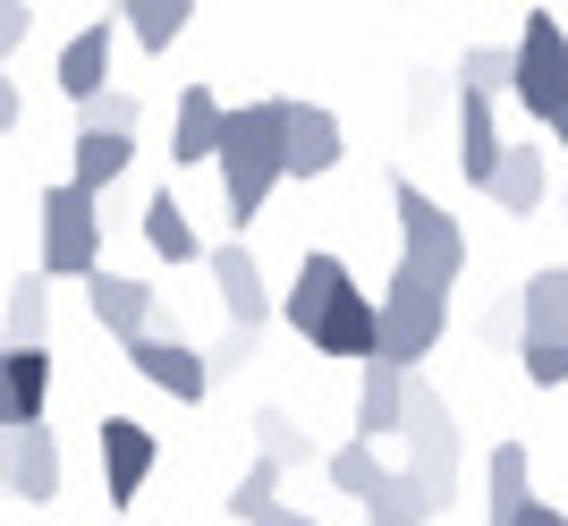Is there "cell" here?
<instances>
[{
	"label": "cell",
	"instance_id": "obj_28",
	"mask_svg": "<svg viewBox=\"0 0 568 526\" xmlns=\"http://www.w3.org/2000/svg\"><path fill=\"white\" fill-rule=\"evenodd\" d=\"M323 467H332V484L348 493V502H365V493L382 484V458H374V442H339V451L323 458Z\"/></svg>",
	"mask_w": 568,
	"mask_h": 526
},
{
	"label": "cell",
	"instance_id": "obj_2",
	"mask_svg": "<svg viewBox=\"0 0 568 526\" xmlns=\"http://www.w3.org/2000/svg\"><path fill=\"white\" fill-rule=\"evenodd\" d=\"M442 332H450V289L416 281V272H390V289L374 297V357L390 365H425L433 348H442Z\"/></svg>",
	"mask_w": 568,
	"mask_h": 526
},
{
	"label": "cell",
	"instance_id": "obj_39",
	"mask_svg": "<svg viewBox=\"0 0 568 526\" xmlns=\"http://www.w3.org/2000/svg\"><path fill=\"white\" fill-rule=\"evenodd\" d=\"M0 502H9V484H0Z\"/></svg>",
	"mask_w": 568,
	"mask_h": 526
},
{
	"label": "cell",
	"instance_id": "obj_25",
	"mask_svg": "<svg viewBox=\"0 0 568 526\" xmlns=\"http://www.w3.org/2000/svg\"><path fill=\"white\" fill-rule=\"evenodd\" d=\"M111 9L128 18V34H136L144 51H170L187 34V18H195V0H111Z\"/></svg>",
	"mask_w": 568,
	"mask_h": 526
},
{
	"label": "cell",
	"instance_id": "obj_4",
	"mask_svg": "<svg viewBox=\"0 0 568 526\" xmlns=\"http://www.w3.org/2000/svg\"><path fill=\"white\" fill-rule=\"evenodd\" d=\"M399 442H407V476L433 493V509H450V493H458V416L433 383H416V365H407V399H399Z\"/></svg>",
	"mask_w": 568,
	"mask_h": 526
},
{
	"label": "cell",
	"instance_id": "obj_10",
	"mask_svg": "<svg viewBox=\"0 0 568 526\" xmlns=\"http://www.w3.org/2000/svg\"><path fill=\"white\" fill-rule=\"evenodd\" d=\"M94 442H102V502L111 509H128L144 493V476H153V458H162V442L136 425V416H102L94 425Z\"/></svg>",
	"mask_w": 568,
	"mask_h": 526
},
{
	"label": "cell",
	"instance_id": "obj_27",
	"mask_svg": "<svg viewBox=\"0 0 568 526\" xmlns=\"http://www.w3.org/2000/svg\"><path fill=\"white\" fill-rule=\"evenodd\" d=\"M255 442H263V458H272V467H281V476H288V467H306V458H314L306 425H297V416H288V407H263V416H255Z\"/></svg>",
	"mask_w": 568,
	"mask_h": 526
},
{
	"label": "cell",
	"instance_id": "obj_34",
	"mask_svg": "<svg viewBox=\"0 0 568 526\" xmlns=\"http://www.w3.org/2000/svg\"><path fill=\"white\" fill-rule=\"evenodd\" d=\"M246 357H255V332H230L221 348H204V365H213V383H221V374H237Z\"/></svg>",
	"mask_w": 568,
	"mask_h": 526
},
{
	"label": "cell",
	"instance_id": "obj_22",
	"mask_svg": "<svg viewBox=\"0 0 568 526\" xmlns=\"http://www.w3.org/2000/svg\"><path fill=\"white\" fill-rule=\"evenodd\" d=\"M500 162V128H493V94H458V170L467 188H484Z\"/></svg>",
	"mask_w": 568,
	"mask_h": 526
},
{
	"label": "cell",
	"instance_id": "obj_13",
	"mask_svg": "<svg viewBox=\"0 0 568 526\" xmlns=\"http://www.w3.org/2000/svg\"><path fill=\"white\" fill-rule=\"evenodd\" d=\"M111 51H119V26H111V18L77 26L69 43H60V94H69V102L102 94V85H111Z\"/></svg>",
	"mask_w": 568,
	"mask_h": 526
},
{
	"label": "cell",
	"instance_id": "obj_29",
	"mask_svg": "<svg viewBox=\"0 0 568 526\" xmlns=\"http://www.w3.org/2000/svg\"><path fill=\"white\" fill-rule=\"evenodd\" d=\"M458 94H509V43H475L458 60Z\"/></svg>",
	"mask_w": 568,
	"mask_h": 526
},
{
	"label": "cell",
	"instance_id": "obj_38",
	"mask_svg": "<svg viewBox=\"0 0 568 526\" xmlns=\"http://www.w3.org/2000/svg\"><path fill=\"white\" fill-rule=\"evenodd\" d=\"M544 128H551V136H560V153H568V102H560V111H551Z\"/></svg>",
	"mask_w": 568,
	"mask_h": 526
},
{
	"label": "cell",
	"instance_id": "obj_30",
	"mask_svg": "<svg viewBox=\"0 0 568 526\" xmlns=\"http://www.w3.org/2000/svg\"><path fill=\"white\" fill-rule=\"evenodd\" d=\"M272 502H281V467H272V458H255V467L237 476V493H230V518H237V526H255Z\"/></svg>",
	"mask_w": 568,
	"mask_h": 526
},
{
	"label": "cell",
	"instance_id": "obj_6",
	"mask_svg": "<svg viewBox=\"0 0 568 526\" xmlns=\"http://www.w3.org/2000/svg\"><path fill=\"white\" fill-rule=\"evenodd\" d=\"M509 102H518L526 120H551L568 102V34H560L551 9H535L526 34L509 43Z\"/></svg>",
	"mask_w": 568,
	"mask_h": 526
},
{
	"label": "cell",
	"instance_id": "obj_3",
	"mask_svg": "<svg viewBox=\"0 0 568 526\" xmlns=\"http://www.w3.org/2000/svg\"><path fill=\"white\" fill-rule=\"evenodd\" d=\"M390 213H399V263L407 272L433 281V289H458V272H467V230H458L450 204L425 195L416 179H399V188H390Z\"/></svg>",
	"mask_w": 568,
	"mask_h": 526
},
{
	"label": "cell",
	"instance_id": "obj_20",
	"mask_svg": "<svg viewBox=\"0 0 568 526\" xmlns=\"http://www.w3.org/2000/svg\"><path fill=\"white\" fill-rule=\"evenodd\" d=\"M356 509H365V526H433V518H442V509H433V493L407 476V467H382V484H374Z\"/></svg>",
	"mask_w": 568,
	"mask_h": 526
},
{
	"label": "cell",
	"instance_id": "obj_12",
	"mask_svg": "<svg viewBox=\"0 0 568 526\" xmlns=\"http://www.w3.org/2000/svg\"><path fill=\"white\" fill-rule=\"evenodd\" d=\"M306 348H314V357H374V297L348 281L332 306L306 323Z\"/></svg>",
	"mask_w": 568,
	"mask_h": 526
},
{
	"label": "cell",
	"instance_id": "obj_17",
	"mask_svg": "<svg viewBox=\"0 0 568 526\" xmlns=\"http://www.w3.org/2000/svg\"><path fill=\"white\" fill-rule=\"evenodd\" d=\"M128 162H136V136H119V128H77V162H69V188L102 195L128 179Z\"/></svg>",
	"mask_w": 568,
	"mask_h": 526
},
{
	"label": "cell",
	"instance_id": "obj_16",
	"mask_svg": "<svg viewBox=\"0 0 568 526\" xmlns=\"http://www.w3.org/2000/svg\"><path fill=\"white\" fill-rule=\"evenodd\" d=\"M399 399H407V365L365 357V383H356V442H382V433H399Z\"/></svg>",
	"mask_w": 568,
	"mask_h": 526
},
{
	"label": "cell",
	"instance_id": "obj_32",
	"mask_svg": "<svg viewBox=\"0 0 568 526\" xmlns=\"http://www.w3.org/2000/svg\"><path fill=\"white\" fill-rule=\"evenodd\" d=\"M518 365L535 391H560L568 383V340H518Z\"/></svg>",
	"mask_w": 568,
	"mask_h": 526
},
{
	"label": "cell",
	"instance_id": "obj_1",
	"mask_svg": "<svg viewBox=\"0 0 568 526\" xmlns=\"http://www.w3.org/2000/svg\"><path fill=\"white\" fill-rule=\"evenodd\" d=\"M281 136H288V102H246V111H221V204H230V221L246 230V221L272 204V188H281Z\"/></svg>",
	"mask_w": 568,
	"mask_h": 526
},
{
	"label": "cell",
	"instance_id": "obj_7",
	"mask_svg": "<svg viewBox=\"0 0 568 526\" xmlns=\"http://www.w3.org/2000/svg\"><path fill=\"white\" fill-rule=\"evenodd\" d=\"M128 348V365H136L153 391H170L179 407L195 399H213V365H204V348H187L179 332H136V340H119Z\"/></svg>",
	"mask_w": 568,
	"mask_h": 526
},
{
	"label": "cell",
	"instance_id": "obj_31",
	"mask_svg": "<svg viewBox=\"0 0 568 526\" xmlns=\"http://www.w3.org/2000/svg\"><path fill=\"white\" fill-rule=\"evenodd\" d=\"M77 128H119V136H136V94H119V85L85 94L77 102Z\"/></svg>",
	"mask_w": 568,
	"mask_h": 526
},
{
	"label": "cell",
	"instance_id": "obj_33",
	"mask_svg": "<svg viewBox=\"0 0 568 526\" xmlns=\"http://www.w3.org/2000/svg\"><path fill=\"white\" fill-rule=\"evenodd\" d=\"M26 34H34V18H26V0H0V60H18Z\"/></svg>",
	"mask_w": 568,
	"mask_h": 526
},
{
	"label": "cell",
	"instance_id": "obj_40",
	"mask_svg": "<svg viewBox=\"0 0 568 526\" xmlns=\"http://www.w3.org/2000/svg\"><path fill=\"white\" fill-rule=\"evenodd\" d=\"M484 526H493V518H484Z\"/></svg>",
	"mask_w": 568,
	"mask_h": 526
},
{
	"label": "cell",
	"instance_id": "obj_14",
	"mask_svg": "<svg viewBox=\"0 0 568 526\" xmlns=\"http://www.w3.org/2000/svg\"><path fill=\"white\" fill-rule=\"evenodd\" d=\"M85 297H94V323L111 340H136V332H153V289L144 281H128V272H85Z\"/></svg>",
	"mask_w": 568,
	"mask_h": 526
},
{
	"label": "cell",
	"instance_id": "obj_23",
	"mask_svg": "<svg viewBox=\"0 0 568 526\" xmlns=\"http://www.w3.org/2000/svg\"><path fill=\"white\" fill-rule=\"evenodd\" d=\"M136 230H144V246H153V255H162V263H204V239H195V221H187V204H179V195H153V204H144V221H136Z\"/></svg>",
	"mask_w": 568,
	"mask_h": 526
},
{
	"label": "cell",
	"instance_id": "obj_24",
	"mask_svg": "<svg viewBox=\"0 0 568 526\" xmlns=\"http://www.w3.org/2000/svg\"><path fill=\"white\" fill-rule=\"evenodd\" d=\"M26 340H51V281L26 272L9 289V314H0V348H26Z\"/></svg>",
	"mask_w": 568,
	"mask_h": 526
},
{
	"label": "cell",
	"instance_id": "obj_15",
	"mask_svg": "<svg viewBox=\"0 0 568 526\" xmlns=\"http://www.w3.org/2000/svg\"><path fill=\"white\" fill-rule=\"evenodd\" d=\"M348 281H356L348 263H339V255H323V246H314V255L297 263V281H288V297H272V314H288V323L306 332V323H314V314H323V306H332V297H339V289H348Z\"/></svg>",
	"mask_w": 568,
	"mask_h": 526
},
{
	"label": "cell",
	"instance_id": "obj_26",
	"mask_svg": "<svg viewBox=\"0 0 568 526\" xmlns=\"http://www.w3.org/2000/svg\"><path fill=\"white\" fill-rule=\"evenodd\" d=\"M526 476H535L526 442H500V451L484 458V493H493V509H484V518H509V509L526 502Z\"/></svg>",
	"mask_w": 568,
	"mask_h": 526
},
{
	"label": "cell",
	"instance_id": "obj_18",
	"mask_svg": "<svg viewBox=\"0 0 568 526\" xmlns=\"http://www.w3.org/2000/svg\"><path fill=\"white\" fill-rule=\"evenodd\" d=\"M484 195H493L509 221H526L535 204H544V153H535V144H500V162H493V179H484Z\"/></svg>",
	"mask_w": 568,
	"mask_h": 526
},
{
	"label": "cell",
	"instance_id": "obj_8",
	"mask_svg": "<svg viewBox=\"0 0 568 526\" xmlns=\"http://www.w3.org/2000/svg\"><path fill=\"white\" fill-rule=\"evenodd\" d=\"M0 484L9 502H60V433L51 425H0Z\"/></svg>",
	"mask_w": 568,
	"mask_h": 526
},
{
	"label": "cell",
	"instance_id": "obj_21",
	"mask_svg": "<svg viewBox=\"0 0 568 526\" xmlns=\"http://www.w3.org/2000/svg\"><path fill=\"white\" fill-rule=\"evenodd\" d=\"M518 340H568V263L518 289Z\"/></svg>",
	"mask_w": 568,
	"mask_h": 526
},
{
	"label": "cell",
	"instance_id": "obj_36",
	"mask_svg": "<svg viewBox=\"0 0 568 526\" xmlns=\"http://www.w3.org/2000/svg\"><path fill=\"white\" fill-rule=\"evenodd\" d=\"M18 128V85H9V69H0V136Z\"/></svg>",
	"mask_w": 568,
	"mask_h": 526
},
{
	"label": "cell",
	"instance_id": "obj_19",
	"mask_svg": "<svg viewBox=\"0 0 568 526\" xmlns=\"http://www.w3.org/2000/svg\"><path fill=\"white\" fill-rule=\"evenodd\" d=\"M213 144H221V94L187 85L179 111H170V162H213Z\"/></svg>",
	"mask_w": 568,
	"mask_h": 526
},
{
	"label": "cell",
	"instance_id": "obj_11",
	"mask_svg": "<svg viewBox=\"0 0 568 526\" xmlns=\"http://www.w3.org/2000/svg\"><path fill=\"white\" fill-rule=\"evenodd\" d=\"M348 136L323 102H288V136H281V179H332Z\"/></svg>",
	"mask_w": 568,
	"mask_h": 526
},
{
	"label": "cell",
	"instance_id": "obj_9",
	"mask_svg": "<svg viewBox=\"0 0 568 526\" xmlns=\"http://www.w3.org/2000/svg\"><path fill=\"white\" fill-rule=\"evenodd\" d=\"M204 272H213V289H221L230 332H263V323H272V289H263V263H255V246H246V239L204 246Z\"/></svg>",
	"mask_w": 568,
	"mask_h": 526
},
{
	"label": "cell",
	"instance_id": "obj_5",
	"mask_svg": "<svg viewBox=\"0 0 568 526\" xmlns=\"http://www.w3.org/2000/svg\"><path fill=\"white\" fill-rule=\"evenodd\" d=\"M34 230H43V281H85L102 263V195L60 179L34 195Z\"/></svg>",
	"mask_w": 568,
	"mask_h": 526
},
{
	"label": "cell",
	"instance_id": "obj_35",
	"mask_svg": "<svg viewBox=\"0 0 568 526\" xmlns=\"http://www.w3.org/2000/svg\"><path fill=\"white\" fill-rule=\"evenodd\" d=\"M493 526H568V518H560L551 502H535V493H526V502L509 509V518H493Z\"/></svg>",
	"mask_w": 568,
	"mask_h": 526
},
{
	"label": "cell",
	"instance_id": "obj_37",
	"mask_svg": "<svg viewBox=\"0 0 568 526\" xmlns=\"http://www.w3.org/2000/svg\"><path fill=\"white\" fill-rule=\"evenodd\" d=\"M255 526H314V518H306V509H288V502H272V509H263Z\"/></svg>",
	"mask_w": 568,
	"mask_h": 526
}]
</instances>
